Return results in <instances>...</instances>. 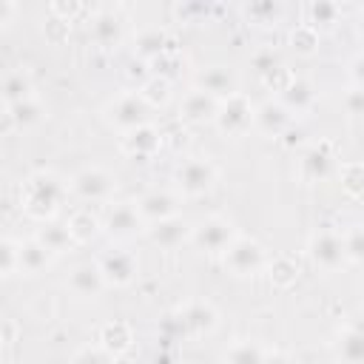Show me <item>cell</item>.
I'll return each mask as SVG.
<instances>
[{
	"mask_svg": "<svg viewBox=\"0 0 364 364\" xmlns=\"http://www.w3.org/2000/svg\"><path fill=\"white\" fill-rule=\"evenodd\" d=\"M68 196H71L68 179H63L54 171H34L26 176L23 188H20V205L26 210V216H31L37 222H51Z\"/></svg>",
	"mask_w": 364,
	"mask_h": 364,
	"instance_id": "obj_1",
	"label": "cell"
},
{
	"mask_svg": "<svg viewBox=\"0 0 364 364\" xmlns=\"http://www.w3.org/2000/svg\"><path fill=\"white\" fill-rule=\"evenodd\" d=\"M102 119L108 122V128L119 131V136H122V134L151 122V105L136 94V88L134 91H122V94H117L114 100L105 102Z\"/></svg>",
	"mask_w": 364,
	"mask_h": 364,
	"instance_id": "obj_2",
	"label": "cell"
},
{
	"mask_svg": "<svg viewBox=\"0 0 364 364\" xmlns=\"http://www.w3.org/2000/svg\"><path fill=\"white\" fill-rule=\"evenodd\" d=\"M68 191L80 202L102 205V202H111V196L117 191V176L111 171H105L102 165H85L68 179Z\"/></svg>",
	"mask_w": 364,
	"mask_h": 364,
	"instance_id": "obj_3",
	"label": "cell"
},
{
	"mask_svg": "<svg viewBox=\"0 0 364 364\" xmlns=\"http://www.w3.org/2000/svg\"><path fill=\"white\" fill-rule=\"evenodd\" d=\"M219 179L216 165L208 156H188L173 171V191L179 196H202Z\"/></svg>",
	"mask_w": 364,
	"mask_h": 364,
	"instance_id": "obj_4",
	"label": "cell"
},
{
	"mask_svg": "<svg viewBox=\"0 0 364 364\" xmlns=\"http://www.w3.org/2000/svg\"><path fill=\"white\" fill-rule=\"evenodd\" d=\"M256 122V105L250 102L247 94L236 91L225 100H219V111H216V131L225 136H245Z\"/></svg>",
	"mask_w": 364,
	"mask_h": 364,
	"instance_id": "obj_5",
	"label": "cell"
},
{
	"mask_svg": "<svg viewBox=\"0 0 364 364\" xmlns=\"http://www.w3.org/2000/svg\"><path fill=\"white\" fill-rule=\"evenodd\" d=\"M222 264L230 276L236 279H250L256 273H262L267 267V256H264V247L250 239V236H236L230 242V247L222 253Z\"/></svg>",
	"mask_w": 364,
	"mask_h": 364,
	"instance_id": "obj_6",
	"label": "cell"
},
{
	"mask_svg": "<svg viewBox=\"0 0 364 364\" xmlns=\"http://www.w3.org/2000/svg\"><path fill=\"white\" fill-rule=\"evenodd\" d=\"M304 250H307L310 262L318 270H324V273H333V270H338L347 262V256H344V239L333 228H316L307 236V247Z\"/></svg>",
	"mask_w": 364,
	"mask_h": 364,
	"instance_id": "obj_7",
	"label": "cell"
},
{
	"mask_svg": "<svg viewBox=\"0 0 364 364\" xmlns=\"http://www.w3.org/2000/svg\"><path fill=\"white\" fill-rule=\"evenodd\" d=\"M145 219L139 216L134 202H114L102 213V233L114 242H128L145 230Z\"/></svg>",
	"mask_w": 364,
	"mask_h": 364,
	"instance_id": "obj_8",
	"label": "cell"
},
{
	"mask_svg": "<svg viewBox=\"0 0 364 364\" xmlns=\"http://www.w3.org/2000/svg\"><path fill=\"white\" fill-rule=\"evenodd\" d=\"M236 236H239V233H236V228H233L230 219H225V216H208V219H202V222L193 225L191 242H193L202 253L222 256V253L230 247V242H233Z\"/></svg>",
	"mask_w": 364,
	"mask_h": 364,
	"instance_id": "obj_9",
	"label": "cell"
},
{
	"mask_svg": "<svg viewBox=\"0 0 364 364\" xmlns=\"http://www.w3.org/2000/svg\"><path fill=\"white\" fill-rule=\"evenodd\" d=\"M139 216L145 219V225H154V222H162V219H171V216H179L182 210V196L171 188H151L145 193H139L134 199Z\"/></svg>",
	"mask_w": 364,
	"mask_h": 364,
	"instance_id": "obj_10",
	"label": "cell"
},
{
	"mask_svg": "<svg viewBox=\"0 0 364 364\" xmlns=\"http://www.w3.org/2000/svg\"><path fill=\"white\" fill-rule=\"evenodd\" d=\"M97 262H100V270H102L108 287H128L136 279V270H139L136 256L131 250H125V247L105 250Z\"/></svg>",
	"mask_w": 364,
	"mask_h": 364,
	"instance_id": "obj_11",
	"label": "cell"
},
{
	"mask_svg": "<svg viewBox=\"0 0 364 364\" xmlns=\"http://www.w3.org/2000/svg\"><path fill=\"white\" fill-rule=\"evenodd\" d=\"M179 318H182V327H185V336L188 338H199V336H210L219 324V313L210 301L205 299H191L185 301L179 310Z\"/></svg>",
	"mask_w": 364,
	"mask_h": 364,
	"instance_id": "obj_12",
	"label": "cell"
},
{
	"mask_svg": "<svg viewBox=\"0 0 364 364\" xmlns=\"http://www.w3.org/2000/svg\"><path fill=\"white\" fill-rule=\"evenodd\" d=\"M293 122H296V114L279 97L264 100V102L256 105V122H253V128L262 131L264 136H284L293 128Z\"/></svg>",
	"mask_w": 364,
	"mask_h": 364,
	"instance_id": "obj_13",
	"label": "cell"
},
{
	"mask_svg": "<svg viewBox=\"0 0 364 364\" xmlns=\"http://www.w3.org/2000/svg\"><path fill=\"white\" fill-rule=\"evenodd\" d=\"M159 148H162V131L154 122L139 125L119 136V151L128 159H151L159 154Z\"/></svg>",
	"mask_w": 364,
	"mask_h": 364,
	"instance_id": "obj_14",
	"label": "cell"
},
{
	"mask_svg": "<svg viewBox=\"0 0 364 364\" xmlns=\"http://www.w3.org/2000/svg\"><path fill=\"white\" fill-rule=\"evenodd\" d=\"M336 168V154H333V145L330 142H313L301 151L299 156V173L307 179V182H324Z\"/></svg>",
	"mask_w": 364,
	"mask_h": 364,
	"instance_id": "obj_15",
	"label": "cell"
},
{
	"mask_svg": "<svg viewBox=\"0 0 364 364\" xmlns=\"http://www.w3.org/2000/svg\"><path fill=\"white\" fill-rule=\"evenodd\" d=\"M191 233H193V225L179 213V216H171V219H162V222H154L145 228V236L151 245L162 247V250H173L185 242H191Z\"/></svg>",
	"mask_w": 364,
	"mask_h": 364,
	"instance_id": "obj_16",
	"label": "cell"
},
{
	"mask_svg": "<svg viewBox=\"0 0 364 364\" xmlns=\"http://www.w3.org/2000/svg\"><path fill=\"white\" fill-rule=\"evenodd\" d=\"M65 287L77 299H97L108 284L100 270V262H77L65 276Z\"/></svg>",
	"mask_w": 364,
	"mask_h": 364,
	"instance_id": "obj_17",
	"label": "cell"
},
{
	"mask_svg": "<svg viewBox=\"0 0 364 364\" xmlns=\"http://www.w3.org/2000/svg\"><path fill=\"white\" fill-rule=\"evenodd\" d=\"M216 111H219V100L202 88H191L185 91L182 102H179V117L191 125H205V122H213L216 119Z\"/></svg>",
	"mask_w": 364,
	"mask_h": 364,
	"instance_id": "obj_18",
	"label": "cell"
},
{
	"mask_svg": "<svg viewBox=\"0 0 364 364\" xmlns=\"http://www.w3.org/2000/svg\"><path fill=\"white\" fill-rule=\"evenodd\" d=\"M46 114H48V108H46V102H43L37 94L28 97V100H23V102L3 105L6 131H11V128H17V131H28V128L40 125V122L46 119Z\"/></svg>",
	"mask_w": 364,
	"mask_h": 364,
	"instance_id": "obj_19",
	"label": "cell"
},
{
	"mask_svg": "<svg viewBox=\"0 0 364 364\" xmlns=\"http://www.w3.org/2000/svg\"><path fill=\"white\" fill-rule=\"evenodd\" d=\"M193 85L202 88V91H208V94H213L216 100H225V97H230V94L239 91V77L228 65H205L196 74V82Z\"/></svg>",
	"mask_w": 364,
	"mask_h": 364,
	"instance_id": "obj_20",
	"label": "cell"
},
{
	"mask_svg": "<svg viewBox=\"0 0 364 364\" xmlns=\"http://www.w3.org/2000/svg\"><path fill=\"white\" fill-rule=\"evenodd\" d=\"M168 51H171V37H168V31L162 26H148V28L136 31V37H134V57L139 63L151 65L154 60H159Z\"/></svg>",
	"mask_w": 364,
	"mask_h": 364,
	"instance_id": "obj_21",
	"label": "cell"
},
{
	"mask_svg": "<svg viewBox=\"0 0 364 364\" xmlns=\"http://www.w3.org/2000/svg\"><path fill=\"white\" fill-rule=\"evenodd\" d=\"M97 344L105 347L111 355L119 358V355H125V353L134 347V327H131L128 321H122V318H111V321H105V324L100 327Z\"/></svg>",
	"mask_w": 364,
	"mask_h": 364,
	"instance_id": "obj_22",
	"label": "cell"
},
{
	"mask_svg": "<svg viewBox=\"0 0 364 364\" xmlns=\"http://www.w3.org/2000/svg\"><path fill=\"white\" fill-rule=\"evenodd\" d=\"M65 228H68L74 245H88L102 233V216H97L91 208H77L68 213Z\"/></svg>",
	"mask_w": 364,
	"mask_h": 364,
	"instance_id": "obj_23",
	"label": "cell"
},
{
	"mask_svg": "<svg viewBox=\"0 0 364 364\" xmlns=\"http://www.w3.org/2000/svg\"><path fill=\"white\" fill-rule=\"evenodd\" d=\"M88 34H91V40H94L100 48H111V46H117L119 37H122V20H119L114 11L102 9V11H97V14L91 17Z\"/></svg>",
	"mask_w": 364,
	"mask_h": 364,
	"instance_id": "obj_24",
	"label": "cell"
},
{
	"mask_svg": "<svg viewBox=\"0 0 364 364\" xmlns=\"http://www.w3.org/2000/svg\"><path fill=\"white\" fill-rule=\"evenodd\" d=\"M293 114H304V111H310L313 105H316V85H313V80H307V77H293L287 85H284V91L282 94H276Z\"/></svg>",
	"mask_w": 364,
	"mask_h": 364,
	"instance_id": "obj_25",
	"label": "cell"
},
{
	"mask_svg": "<svg viewBox=\"0 0 364 364\" xmlns=\"http://www.w3.org/2000/svg\"><path fill=\"white\" fill-rule=\"evenodd\" d=\"M3 105H14V102H23L28 97H34V80H31V71L17 65V68H9L6 77H3Z\"/></svg>",
	"mask_w": 364,
	"mask_h": 364,
	"instance_id": "obj_26",
	"label": "cell"
},
{
	"mask_svg": "<svg viewBox=\"0 0 364 364\" xmlns=\"http://www.w3.org/2000/svg\"><path fill=\"white\" fill-rule=\"evenodd\" d=\"M54 262V253L46 250L34 236L31 239H20V273L23 276H37L43 270H48Z\"/></svg>",
	"mask_w": 364,
	"mask_h": 364,
	"instance_id": "obj_27",
	"label": "cell"
},
{
	"mask_svg": "<svg viewBox=\"0 0 364 364\" xmlns=\"http://www.w3.org/2000/svg\"><path fill=\"white\" fill-rule=\"evenodd\" d=\"M264 270H267V282H270V287H276V290H287V287H293L296 279H299V273H301L299 259L290 256V253H276V256L267 262Z\"/></svg>",
	"mask_w": 364,
	"mask_h": 364,
	"instance_id": "obj_28",
	"label": "cell"
},
{
	"mask_svg": "<svg viewBox=\"0 0 364 364\" xmlns=\"http://www.w3.org/2000/svg\"><path fill=\"white\" fill-rule=\"evenodd\" d=\"M333 353L338 364H364V333L341 327L333 341Z\"/></svg>",
	"mask_w": 364,
	"mask_h": 364,
	"instance_id": "obj_29",
	"label": "cell"
},
{
	"mask_svg": "<svg viewBox=\"0 0 364 364\" xmlns=\"http://www.w3.org/2000/svg\"><path fill=\"white\" fill-rule=\"evenodd\" d=\"M34 239H37L46 250H51L54 256H60V253L77 247L74 239H71V233H68V228H65V222H54V219H51V222H40V230L34 233Z\"/></svg>",
	"mask_w": 364,
	"mask_h": 364,
	"instance_id": "obj_30",
	"label": "cell"
},
{
	"mask_svg": "<svg viewBox=\"0 0 364 364\" xmlns=\"http://www.w3.org/2000/svg\"><path fill=\"white\" fill-rule=\"evenodd\" d=\"M171 91H173V82L165 80V77H159V74H148V77L139 82V88H136V94L151 105V111L168 105Z\"/></svg>",
	"mask_w": 364,
	"mask_h": 364,
	"instance_id": "obj_31",
	"label": "cell"
},
{
	"mask_svg": "<svg viewBox=\"0 0 364 364\" xmlns=\"http://www.w3.org/2000/svg\"><path fill=\"white\" fill-rule=\"evenodd\" d=\"M262 361H264V347L253 338H236L222 358V364H262Z\"/></svg>",
	"mask_w": 364,
	"mask_h": 364,
	"instance_id": "obj_32",
	"label": "cell"
},
{
	"mask_svg": "<svg viewBox=\"0 0 364 364\" xmlns=\"http://www.w3.org/2000/svg\"><path fill=\"white\" fill-rule=\"evenodd\" d=\"M338 185L347 196L361 199L364 196V159H347L338 165Z\"/></svg>",
	"mask_w": 364,
	"mask_h": 364,
	"instance_id": "obj_33",
	"label": "cell"
},
{
	"mask_svg": "<svg viewBox=\"0 0 364 364\" xmlns=\"http://www.w3.org/2000/svg\"><path fill=\"white\" fill-rule=\"evenodd\" d=\"M318 40H321V31H318L316 26H310V23H296V26L290 28V34H287L290 48H293L296 54H301V57L316 54V51H318Z\"/></svg>",
	"mask_w": 364,
	"mask_h": 364,
	"instance_id": "obj_34",
	"label": "cell"
},
{
	"mask_svg": "<svg viewBox=\"0 0 364 364\" xmlns=\"http://www.w3.org/2000/svg\"><path fill=\"white\" fill-rule=\"evenodd\" d=\"M338 17H341V6L333 3V0H313V3H307V23L316 26V28L333 26V23H338Z\"/></svg>",
	"mask_w": 364,
	"mask_h": 364,
	"instance_id": "obj_35",
	"label": "cell"
},
{
	"mask_svg": "<svg viewBox=\"0 0 364 364\" xmlns=\"http://www.w3.org/2000/svg\"><path fill=\"white\" fill-rule=\"evenodd\" d=\"M14 273H20V239L3 236L0 239V276L11 279Z\"/></svg>",
	"mask_w": 364,
	"mask_h": 364,
	"instance_id": "obj_36",
	"label": "cell"
},
{
	"mask_svg": "<svg viewBox=\"0 0 364 364\" xmlns=\"http://www.w3.org/2000/svg\"><path fill=\"white\" fill-rule=\"evenodd\" d=\"M344 239V256L353 264H364V225H353L341 233Z\"/></svg>",
	"mask_w": 364,
	"mask_h": 364,
	"instance_id": "obj_37",
	"label": "cell"
},
{
	"mask_svg": "<svg viewBox=\"0 0 364 364\" xmlns=\"http://www.w3.org/2000/svg\"><path fill=\"white\" fill-rule=\"evenodd\" d=\"M68 364H119V361H117V355H111L105 347H100L94 341V344H82L80 350H74Z\"/></svg>",
	"mask_w": 364,
	"mask_h": 364,
	"instance_id": "obj_38",
	"label": "cell"
},
{
	"mask_svg": "<svg viewBox=\"0 0 364 364\" xmlns=\"http://www.w3.org/2000/svg\"><path fill=\"white\" fill-rule=\"evenodd\" d=\"M245 14L253 23H259V26H270V23H276L282 17V6L273 3V0H256V3H247L245 6Z\"/></svg>",
	"mask_w": 364,
	"mask_h": 364,
	"instance_id": "obj_39",
	"label": "cell"
},
{
	"mask_svg": "<svg viewBox=\"0 0 364 364\" xmlns=\"http://www.w3.org/2000/svg\"><path fill=\"white\" fill-rule=\"evenodd\" d=\"M284 63L279 60V54L273 51V48H259V51H253L250 54V68L259 74V80H264L267 74H273L276 68H282Z\"/></svg>",
	"mask_w": 364,
	"mask_h": 364,
	"instance_id": "obj_40",
	"label": "cell"
},
{
	"mask_svg": "<svg viewBox=\"0 0 364 364\" xmlns=\"http://www.w3.org/2000/svg\"><path fill=\"white\" fill-rule=\"evenodd\" d=\"M159 336H162V341L188 338V336H185V327H182V318H179V313H176V310L162 316V321H159Z\"/></svg>",
	"mask_w": 364,
	"mask_h": 364,
	"instance_id": "obj_41",
	"label": "cell"
},
{
	"mask_svg": "<svg viewBox=\"0 0 364 364\" xmlns=\"http://www.w3.org/2000/svg\"><path fill=\"white\" fill-rule=\"evenodd\" d=\"M341 105L350 117H364V88L361 85H350L341 97Z\"/></svg>",
	"mask_w": 364,
	"mask_h": 364,
	"instance_id": "obj_42",
	"label": "cell"
},
{
	"mask_svg": "<svg viewBox=\"0 0 364 364\" xmlns=\"http://www.w3.org/2000/svg\"><path fill=\"white\" fill-rule=\"evenodd\" d=\"M48 11L54 14V17H60V20H74L80 11H82V6L77 3V0H68V3H63V0H54V3H48Z\"/></svg>",
	"mask_w": 364,
	"mask_h": 364,
	"instance_id": "obj_43",
	"label": "cell"
},
{
	"mask_svg": "<svg viewBox=\"0 0 364 364\" xmlns=\"http://www.w3.org/2000/svg\"><path fill=\"white\" fill-rule=\"evenodd\" d=\"M185 23H193V20H202L208 14V3H179L173 9Z\"/></svg>",
	"mask_w": 364,
	"mask_h": 364,
	"instance_id": "obj_44",
	"label": "cell"
},
{
	"mask_svg": "<svg viewBox=\"0 0 364 364\" xmlns=\"http://www.w3.org/2000/svg\"><path fill=\"white\" fill-rule=\"evenodd\" d=\"M347 77H350V85H361L364 88V51H358L347 63Z\"/></svg>",
	"mask_w": 364,
	"mask_h": 364,
	"instance_id": "obj_45",
	"label": "cell"
},
{
	"mask_svg": "<svg viewBox=\"0 0 364 364\" xmlns=\"http://www.w3.org/2000/svg\"><path fill=\"white\" fill-rule=\"evenodd\" d=\"M262 364H293V358L284 350H264V361Z\"/></svg>",
	"mask_w": 364,
	"mask_h": 364,
	"instance_id": "obj_46",
	"label": "cell"
},
{
	"mask_svg": "<svg viewBox=\"0 0 364 364\" xmlns=\"http://www.w3.org/2000/svg\"><path fill=\"white\" fill-rule=\"evenodd\" d=\"M344 327H350V330H358V333H364V307L353 310V313L347 316V324H344Z\"/></svg>",
	"mask_w": 364,
	"mask_h": 364,
	"instance_id": "obj_47",
	"label": "cell"
},
{
	"mask_svg": "<svg viewBox=\"0 0 364 364\" xmlns=\"http://www.w3.org/2000/svg\"><path fill=\"white\" fill-rule=\"evenodd\" d=\"M11 14H17V3H11V0H3V3H0V23H3V26H9Z\"/></svg>",
	"mask_w": 364,
	"mask_h": 364,
	"instance_id": "obj_48",
	"label": "cell"
},
{
	"mask_svg": "<svg viewBox=\"0 0 364 364\" xmlns=\"http://www.w3.org/2000/svg\"><path fill=\"white\" fill-rule=\"evenodd\" d=\"M154 364H171V355L168 353H159V355H154Z\"/></svg>",
	"mask_w": 364,
	"mask_h": 364,
	"instance_id": "obj_49",
	"label": "cell"
},
{
	"mask_svg": "<svg viewBox=\"0 0 364 364\" xmlns=\"http://www.w3.org/2000/svg\"><path fill=\"white\" fill-rule=\"evenodd\" d=\"M355 26H358V34L364 37V6L358 9V23H355Z\"/></svg>",
	"mask_w": 364,
	"mask_h": 364,
	"instance_id": "obj_50",
	"label": "cell"
},
{
	"mask_svg": "<svg viewBox=\"0 0 364 364\" xmlns=\"http://www.w3.org/2000/svg\"><path fill=\"white\" fill-rule=\"evenodd\" d=\"M358 296H361V307H364V282H361V287H358Z\"/></svg>",
	"mask_w": 364,
	"mask_h": 364,
	"instance_id": "obj_51",
	"label": "cell"
}]
</instances>
